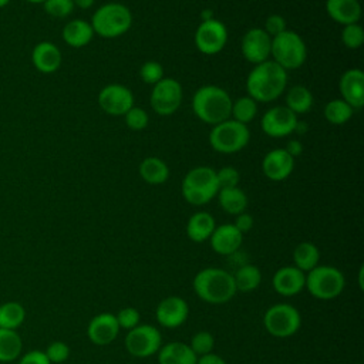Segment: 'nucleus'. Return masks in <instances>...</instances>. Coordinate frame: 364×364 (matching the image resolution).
I'll return each mask as SVG.
<instances>
[{
	"mask_svg": "<svg viewBox=\"0 0 364 364\" xmlns=\"http://www.w3.org/2000/svg\"><path fill=\"white\" fill-rule=\"evenodd\" d=\"M287 85V71L273 60L256 64L246 78V91L250 98L260 102L277 100Z\"/></svg>",
	"mask_w": 364,
	"mask_h": 364,
	"instance_id": "nucleus-1",
	"label": "nucleus"
},
{
	"mask_svg": "<svg viewBox=\"0 0 364 364\" xmlns=\"http://www.w3.org/2000/svg\"><path fill=\"white\" fill-rule=\"evenodd\" d=\"M192 287L196 296L209 304H223L236 294L232 273L220 267L199 270L193 277Z\"/></svg>",
	"mask_w": 364,
	"mask_h": 364,
	"instance_id": "nucleus-2",
	"label": "nucleus"
},
{
	"mask_svg": "<svg viewBox=\"0 0 364 364\" xmlns=\"http://www.w3.org/2000/svg\"><path fill=\"white\" fill-rule=\"evenodd\" d=\"M192 109L202 122L216 125L230 118L232 98L226 90L208 84L196 90Z\"/></svg>",
	"mask_w": 364,
	"mask_h": 364,
	"instance_id": "nucleus-3",
	"label": "nucleus"
},
{
	"mask_svg": "<svg viewBox=\"0 0 364 364\" xmlns=\"http://www.w3.org/2000/svg\"><path fill=\"white\" fill-rule=\"evenodd\" d=\"M90 24L98 36L104 38H114L129 30L132 24V14L125 4L107 3L95 10Z\"/></svg>",
	"mask_w": 364,
	"mask_h": 364,
	"instance_id": "nucleus-4",
	"label": "nucleus"
},
{
	"mask_svg": "<svg viewBox=\"0 0 364 364\" xmlns=\"http://www.w3.org/2000/svg\"><path fill=\"white\" fill-rule=\"evenodd\" d=\"M218 191L216 171L210 166H196L182 181V195L188 203L195 206L210 202L218 195Z\"/></svg>",
	"mask_w": 364,
	"mask_h": 364,
	"instance_id": "nucleus-5",
	"label": "nucleus"
},
{
	"mask_svg": "<svg viewBox=\"0 0 364 364\" xmlns=\"http://www.w3.org/2000/svg\"><path fill=\"white\" fill-rule=\"evenodd\" d=\"M346 286L344 274L340 269L327 264H318L306 273L309 293L318 300H333L338 297Z\"/></svg>",
	"mask_w": 364,
	"mask_h": 364,
	"instance_id": "nucleus-6",
	"label": "nucleus"
},
{
	"mask_svg": "<svg viewBox=\"0 0 364 364\" xmlns=\"http://www.w3.org/2000/svg\"><path fill=\"white\" fill-rule=\"evenodd\" d=\"M270 55H273V61L276 64L287 71L304 64L307 58V48L297 33L284 30L282 34L272 38Z\"/></svg>",
	"mask_w": 364,
	"mask_h": 364,
	"instance_id": "nucleus-7",
	"label": "nucleus"
},
{
	"mask_svg": "<svg viewBox=\"0 0 364 364\" xmlns=\"http://www.w3.org/2000/svg\"><path fill=\"white\" fill-rule=\"evenodd\" d=\"M250 138L247 125L235 119H226L213 125L209 134L210 146L220 154H235L243 149Z\"/></svg>",
	"mask_w": 364,
	"mask_h": 364,
	"instance_id": "nucleus-8",
	"label": "nucleus"
},
{
	"mask_svg": "<svg viewBox=\"0 0 364 364\" xmlns=\"http://www.w3.org/2000/svg\"><path fill=\"white\" fill-rule=\"evenodd\" d=\"M263 324L269 334L279 338H286L296 334L301 326L300 311L287 303H277L270 306L264 316Z\"/></svg>",
	"mask_w": 364,
	"mask_h": 364,
	"instance_id": "nucleus-9",
	"label": "nucleus"
},
{
	"mask_svg": "<svg viewBox=\"0 0 364 364\" xmlns=\"http://www.w3.org/2000/svg\"><path fill=\"white\" fill-rule=\"evenodd\" d=\"M162 346V336L152 324H138L128 330L125 337L127 351L138 358L151 357L158 353Z\"/></svg>",
	"mask_w": 364,
	"mask_h": 364,
	"instance_id": "nucleus-10",
	"label": "nucleus"
},
{
	"mask_svg": "<svg viewBox=\"0 0 364 364\" xmlns=\"http://www.w3.org/2000/svg\"><path fill=\"white\" fill-rule=\"evenodd\" d=\"M151 107L159 115H171L181 107L182 85L173 78H162L151 92Z\"/></svg>",
	"mask_w": 364,
	"mask_h": 364,
	"instance_id": "nucleus-11",
	"label": "nucleus"
},
{
	"mask_svg": "<svg viewBox=\"0 0 364 364\" xmlns=\"http://www.w3.org/2000/svg\"><path fill=\"white\" fill-rule=\"evenodd\" d=\"M228 43V28L226 26L216 20H203L195 31L196 48L206 55L218 54L223 50Z\"/></svg>",
	"mask_w": 364,
	"mask_h": 364,
	"instance_id": "nucleus-12",
	"label": "nucleus"
},
{
	"mask_svg": "<svg viewBox=\"0 0 364 364\" xmlns=\"http://www.w3.org/2000/svg\"><path fill=\"white\" fill-rule=\"evenodd\" d=\"M297 115L286 105H276L264 112L260 125L266 135L272 138H283L294 132Z\"/></svg>",
	"mask_w": 364,
	"mask_h": 364,
	"instance_id": "nucleus-13",
	"label": "nucleus"
},
{
	"mask_svg": "<svg viewBox=\"0 0 364 364\" xmlns=\"http://www.w3.org/2000/svg\"><path fill=\"white\" fill-rule=\"evenodd\" d=\"M98 105L109 115H124L134 107V95L122 84H108L98 94Z\"/></svg>",
	"mask_w": 364,
	"mask_h": 364,
	"instance_id": "nucleus-14",
	"label": "nucleus"
},
{
	"mask_svg": "<svg viewBox=\"0 0 364 364\" xmlns=\"http://www.w3.org/2000/svg\"><path fill=\"white\" fill-rule=\"evenodd\" d=\"M272 37L259 27H253L245 33L240 43V50L245 57L252 64H260L266 61L270 55Z\"/></svg>",
	"mask_w": 364,
	"mask_h": 364,
	"instance_id": "nucleus-15",
	"label": "nucleus"
},
{
	"mask_svg": "<svg viewBox=\"0 0 364 364\" xmlns=\"http://www.w3.org/2000/svg\"><path fill=\"white\" fill-rule=\"evenodd\" d=\"M189 316V306L186 300L179 296H168L162 299L155 310L156 321L165 328H175L182 326Z\"/></svg>",
	"mask_w": 364,
	"mask_h": 364,
	"instance_id": "nucleus-16",
	"label": "nucleus"
},
{
	"mask_svg": "<svg viewBox=\"0 0 364 364\" xmlns=\"http://www.w3.org/2000/svg\"><path fill=\"white\" fill-rule=\"evenodd\" d=\"M119 330L115 314L100 313L90 320L87 326V336L95 346H108L118 337Z\"/></svg>",
	"mask_w": 364,
	"mask_h": 364,
	"instance_id": "nucleus-17",
	"label": "nucleus"
},
{
	"mask_svg": "<svg viewBox=\"0 0 364 364\" xmlns=\"http://www.w3.org/2000/svg\"><path fill=\"white\" fill-rule=\"evenodd\" d=\"M294 168V158H291L284 148H276L269 151L263 161H262V169L267 179L273 182L284 181L290 176Z\"/></svg>",
	"mask_w": 364,
	"mask_h": 364,
	"instance_id": "nucleus-18",
	"label": "nucleus"
},
{
	"mask_svg": "<svg viewBox=\"0 0 364 364\" xmlns=\"http://www.w3.org/2000/svg\"><path fill=\"white\" fill-rule=\"evenodd\" d=\"M341 100H344L353 109H360L364 105V73L360 68H350L344 71L338 84Z\"/></svg>",
	"mask_w": 364,
	"mask_h": 364,
	"instance_id": "nucleus-19",
	"label": "nucleus"
},
{
	"mask_svg": "<svg viewBox=\"0 0 364 364\" xmlns=\"http://www.w3.org/2000/svg\"><path fill=\"white\" fill-rule=\"evenodd\" d=\"M243 240V233H240L233 223H223L216 226L209 237L210 247L218 255L229 256L239 250Z\"/></svg>",
	"mask_w": 364,
	"mask_h": 364,
	"instance_id": "nucleus-20",
	"label": "nucleus"
},
{
	"mask_svg": "<svg viewBox=\"0 0 364 364\" xmlns=\"http://www.w3.org/2000/svg\"><path fill=\"white\" fill-rule=\"evenodd\" d=\"M272 284L276 293L290 297L304 289L306 273L299 270L296 266H284L276 270L272 279Z\"/></svg>",
	"mask_w": 364,
	"mask_h": 364,
	"instance_id": "nucleus-21",
	"label": "nucleus"
},
{
	"mask_svg": "<svg viewBox=\"0 0 364 364\" xmlns=\"http://www.w3.org/2000/svg\"><path fill=\"white\" fill-rule=\"evenodd\" d=\"M31 63L37 71L43 74L55 73L61 63L63 55L60 48L51 41H40L34 46L31 51Z\"/></svg>",
	"mask_w": 364,
	"mask_h": 364,
	"instance_id": "nucleus-22",
	"label": "nucleus"
},
{
	"mask_svg": "<svg viewBox=\"0 0 364 364\" xmlns=\"http://www.w3.org/2000/svg\"><path fill=\"white\" fill-rule=\"evenodd\" d=\"M326 11L331 20L343 26L358 23L361 17L358 0H326Z\"/></svg>",
	"mask_w": 364,
	"mask_h": 364,
	"instance_id": "nucleus-23",
	"label": "nucleus"
},
{
	"mask_svg": "<svg viewBox=\"0 0 364 364\" xmlns=\"http://www.w3.org/2000/svg\"><path fill=\"white\" fill-rule=\"evenodd\" d=\"M196 354L189 344L182 341H171L158 350L159 364H196Z\"/></svg>",
	"mask_w": 364,
	"mask_h": 364,
	"instance_id": "nucleus-24",
	"label": "nucleus"
},
{
	"mask_svg": "<svg viewBox=\"0 0 364 364\" xmlns=\"http://www.w3.org/2000/svg\"><path fill=\"white\" fill-rule=\"evenodd\" d=\"M61 36H63V40L65 41V44H68L70 47H74V48H80V47L87 46L92 40L94 30H92L91 24L87 23L85 20L74 18L64 26Z\"/></svg>",
	"mask_w": 364,
	"mask_h": 364,
	"instance_id": "nucleus-25",
	"label": "nucleus"
},
{
	"mask_svg": "<svg viewBox=\"0 0 364 364\" xmlns=\"http://www.w3.org/2000/svg\"><path fill=\"white\" fill-rule=\"evenodd\" d=\"M215 228L216 223L210 213L196 212L189 218L186 223V235L192 242L202 243L205 240H209Z\"/></svg>",
	"mask_w": 364,
	"mask_h": 364,
	"instance_id": "nucleus-26",
	"label": "nucleus"
},
{
	"mask_svg": "<svg viewBox=\"0 0 364 364\" xmlns=\"http://www.w3.org/2000/svg\"><path fill=\"white\" fill-rule=\"evenodd\" d=\"M218 199L220 208L229 215H239L247 208V196L239 188H223L218 191Z\"/></svg>",
	"mask_w": 364,
	"mask_h": 364,
	"instance_id": "nucleus-27",
	"label": "nucleus"
},
{
	"mask_svg": "<svg viewBox=\"0 0 364 364\" xmlns=\"http://www.w3.org/2000/svg\"><path fill=\"white\" fill-rule=\"evenodd\" d=\"M139 175L149 185H161L168 179L169 168L162 159L148 156L139 164Z\"/></svg>",
	"mask_w": 364,
	"mask_h": 364,
	"instance_id": "nucleus-28",
	"label": "nucleus"
},
{
	"mask_svg": "<svg viewBox=\"0 0 364 364\" xmlns=\"http://www.w3.org/2000/svg\"><path fill=\"white\" fill-rule=\"evenodd\" d=\"M23 340L17 330L0 327V363H11L21 355Z\"/></svg>",
	"mask_w": 364,
	"mask_h": 364,
	"instance_id": "nucleus-29",
	"label": "nucleus"
},
{
	"mask_svg": "<svg viewBox=\"0 0 364 364\" xmlns=\"http://www.w3.org/2000/svg\"><path fill=\"white\" fill-rule=\"evenodd\" d=\"M318 260H320V250L311 242H300L293 250L294 266L304 273L318 266Z\"/></svg>",
	"mask_w": 364,
	"mask_h": 364,
	"instance_id": "nucleus-30",
	"label": "nucleus"
},
{
	"mask_svg": "<svg viewBox=\"0 0 364 364\" xmlns=\"http://www.w3.org/2000/svg\"><path fill=\"white\" fill-rule=\"evenodd\" d=\"M233 282L236 286V291L247 293L259 287L262 282V272L255 264H243L235 273H232Z\"/></svg>",
	"mask_w": 364,
	"mask_h": 364,
	"instance_id": "nucleus-31",
	"label": "nucleus"
},
{
	"mask_svg": "<svg viewBox=\"0 0 364 364\" xmlns=\"http://www.w3.org/2000/svg\"><path fill=\"white\" fill-rule=\"evenodd\" d=\"M313 105V95L310 90L301 84L293 85L286 94V107L297 114H306L311 109Z\"/></svg>",
	"mask_w": 364,
	"mask_h": 364,
	"instance_id": "nucleus-32",
	"label": "nucleus"
},
{
	"mask_svg": "<svg viewBox=\"0 0 364 364\" xmlns=\"http://www.w3.org/2000/svg\"><path fill=\"white\" fill-rule=\"evenodd\" d=\"M26 320V309L18 301H6L0 304V327L17 330Z\"/></svg>",
	"mask_w": 364,
	"mask_h": 364,
	"instance_id": "nucleus-33",
	"label": "nucleus"
},
{
	"mask_svg": "<svg viewBox=\"0 0 364 364\" xmlns=\"http://www.w3.org/2000/svg\"><path fill=\"white\" fill-rule=\"evenodd\" d=\"M353 108L341 98L331 100L324 107V118L334 125H343L350 121L353 115Z\"/></svg>",
	"mask_w": 364,
	"mask_h": 364,
	"instance_id": "nucleus-34",
	"label": "nucleus"
},
{
	"mask_svg": "<svg viewBox=\"0 0 364 364\" xmlns=\"http://www.w3.org/2000/svg\"><path fill=\"white\" fill-rule=\"evenodd\" d=\"M257 114V105L253 98L249 95L240 97L236 101H232V111L230 115L235 121L247 125Z\"/></svg>",
	"mask_w": 364,
	"mask_h": 364,
	"instance_id": "nucleus-35",
	"label": "nucleus"
},
{
	"mask_svg": "<svg viewBox=\"0 0 364 364\" xmlns=\"http://www.w3.org/2000/svg\"><path fill=\"white\" fill-rule=\"evenodd\" d=\"M189 347L196 354V357L205 355V354L213 351V348H215V337H213V334L210 331L200 330V331L195 333L191 337Z\"/></svg>",
	"mask_w": 364,
	"mask_h": 364,
	"instance_id": "nucleus-36",
	"label": "nucleus"
},
{
	"mask_svg": "<svg viewBox=\"0 0 364 364\" xmlns=\"http://www.w3.org/2000/svg\"><path fill=\"white\" fill-rule=\"evenodd\" d=\"M341 41L350 50H355V48L361 47L363 43H364V30H363V27L358 23L344 26V28L341 31Z\"/></svg>",
	"mask_w": 364,
	"mask_h": 364,
	"instance_id": "nucleus-37",
	"label": "nucleus"
},
{
	"mask_svg": "<svg viewBox=\"0 0 364 364\" xmlns=\"http://www.w3.org/2000/svg\"><path fill=\"white\" fill-rule=\"evenodd\" d=\"M44 11L54 18L68 17L74 10L73 0H44Z\"/></svg>",
	"mask_w": 364,
	"mask_h": 364,
	"instance_id": "nucleus-38",
	"label": "nucleus"
},
{
	"mask_svg": "<svg viewBox=\"0 0 364 364\" xmlns=\"http://www.w3.org/2000/svg\"><path fill=\"white\" fill-rule=\"evenodd\" d=\"M124 118H125L127 127L132 131H142L149 121L148 112L144 108H139L135 105L124 114Z\"/></svg>",
	"mask_w": 364,
	"mask_h": 364,
	"instance_id": "nucleus-39",
	"label": "nucleus"
},
{
	"mask_svg": "<svg viewBox=\"0 0 364 364\" xmlns=\"http://www.w3.org/2000/svg\"><path fill=\"white\" fill-rule=\"evenodd\" d=\"M139 77L145 84L155 85L158 81L164 78V68L158 61H146L142 64L139 70Z\"/></svg>",
	"mask_w": 364,
	"mask_h": 364,
	"instance_id": "nucleus-40",
	"label": "nucleus"
},
{
	"mask_svg": "<svg viewBox=\"0 0 364 364\" xmlns=\"http://www.w3.org/2000/svg\"><path fill=\"white\" fill-rule=\"evenodd\" d=\"M46 355L51 364H60L64 363L70 357V347L64 341H53L46 348Z\"/></svg>",
	"mask_w": 364,
	"mask_h": 364,
	"instance_id": "nucleus-41",
	"label": "nucleus"
},
{
	"mask_svg": "<svg viewBox=\"0 0 364 364\" xmlns=\"http://www.w3.org/2000/svg\"><path fill=\"white\" fill-rule=\"evenodd\" d=\"M216 181L219 189L223 188H235L239 185L240 181V173L236 168L233 166H223L216 172Z\"/></svg>",
	"mask_w": 364,
	"mask_h": 364,
	"instance_id": "nucleus-42",
	"label": "nucleus"
},
{
	"mask_svg": "<svg viewBox=\"0 0 364 364\" xmlns=\"http://www.w3.org/2000/svg\"><path fill=\"white\" fill-rule=\"evenodd\" d=\"M117 321H118V326L119 328H125V330H131L134 328L135 326L139 324V311L134 307H124L121 309L117 314Z\"/></svg>",
	"mask_w": 364,
	"mask_h": 364,
	"instance_id": "nucleus-43",
	"label": "nucleus"
},
{
	"mask_svg": "<svg viewBox=\"0 0 364 364\" xmlns=\"http://www.w3.org/2000/svg\"><path fill=\"white\" fill-rule=\"evenodd\" d=\"M272 38L282 34L286 28V20L280 14H272L266 18L264 28H263Z\"/></svg>",
	"mask_w": 364,
	"mask_h": 364,
	"instance_id": "nucleus-44",
	"label": "nucleus"
},
{
	"mask_svg": "<svg viewBox=\"0 0 364 364\" xmlns=\"http://www.w3.org/2000/svg\"><path fill=\"white\" fill-rule=\"evenodd\" d=\"M17 364H51L46 355L44 351L41 350H30L24 353L23 355L18 357Z\"/></svg>",
	"mask_w": 364,
	"mask_h": 364,
	"instance_id": "nucleus-45",
	"label": "nucleus"
},
{
	"mask_svg": "<svg viewBox=\"0 0 364 364\" xmlns=\"http://www.w3.org/2000/svg\"><path fill=\"white\" fill-rule=\"evenodd\" d=\"M233 225L240 233H246L253 228V218H252V215H249L246 212H242V213L236 215V219H235Z\"/></svg>",
	"mask_w": 364,
	"mask_h": 364,
	"instance_id": "nucleus-46",
	"label": "nucleus"
},
{
	"mask_svg": "<svg viewBox=\"0 0 364 364\" xmlns=\"http://www.w3.org/2000/svg\"><path fill=\"white\" fill-rule=\"evenodd\" d=\"M196 364H226V361L220 355L212 351L205 355H199L196 360Z\"/></svg>",
	"mask_w": 364,
	"mask_h": 364,
	"instance_id": "nucleus-47",
	"label": "nucleus"
},
{
	"mask_svg": "<svg viewBox=\"0 0 364 364\" xmlns=\"http://www.w3.org/2000/svg\"><path fill=\"white\" fill-rule=\"evenodd\" d=\"M284 151H286L291 158H296V156L301 155V152H303V145H301V142H300V141H297V139H291V141H289V142H287V145H286Z\"/></svg>",
	"mask_w": 364,
	"mask_h": 364,
	"instance_id": "nucleus-48",
	"label": "nucleus"
},
{
	"mask_svg": "<svg viewBox=\"0 0 364 364\" xmlns=\"http://www.w3.org/2000/svg\"><path fill=\"white\" fill-rule=\"evenodd\" d=\"M94 1H95V0H73L74 6H77V7L82 9V10L90 9V7L94 4Z\"/></svg>",
	"mask_w": 364,
	"mask_h": 364,
	"instance_id": "nucleus-49",
	"label": "nucleus"
},
{
	"mask_svg": "<svg viewBox=\"0 0 364 364\" xmlns=\"http://www.w3.org/2000/svg\"><path fill=\"white\" fill-rule=\"evenodd\" d=\"M294 131H296V132H299V134L306 132V131H307V124H306V122H303V121H299V119H297Z\"/></svg>",
	"mask_w": 364,
	"mask_h": 364,
	"instance_id": "nucleus-50",
	"label": "nucleus"
},
{
	"mask_svg": "<svg viewBox=\"0 0 364 364\" xmlns=\"http://www.w3.org/2000/svg\"><path fill=\"white\" fill-rule=\"evenodd\" d=\"M9 3H10V0H0V9L6 7Z\"/></svg>",
	"mask_w": 364,
	"mask_h": 364,
	"instance_id": "nucleus-51",
	"label": "nucleus"
},
{
	"mask_svg": "<svg viewBox=\"0 0 364 364\" xmlns=\"http://www.w3.org/2000/svg\"><path fill=\"white\" fill-rule=\"evenodd\" d=\"M26 1H28V3H33V4H43L44 3V0H26Z\"/></svg>",
	"mask_w": 364,
	"mask_h": 364,
	"instance_id": "nucleus-52",
	"label": "nucleus"
}]
</instances>
